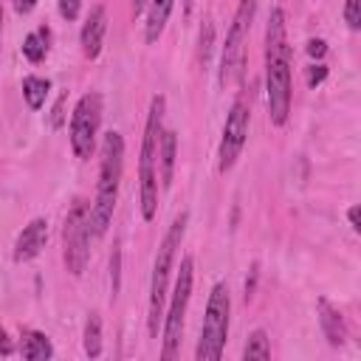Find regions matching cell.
<instances>
[{
  "mask_svg": "<svg viewBox=\"0 0 361 361\" xmlns=\"http://www.w3.org/2000/svg\"><path fill=\"white\" fill-rule=\"evenodd\" d=\"M254 14H257V0H240L237 11L231 17L228 34H226L223 54H220V85L223 87L243 79V71H245V45H248V31H251Z\"/></svg>",
  "mask_w": 361,
  "mask_h": 361,
  "instance_id": "8",
  "label": "cell"
},
{
  "mask_svg": "<svg viewBox=\"0 0 361 361\" xmlns=\"http://www.w3.org/2000/svg\"><path fill=\"white\" fill-rule=\"evenodd\" d=\"M65 104H68V93H59V99L54 102V110H51V127L59 130L65 124Z\"/></svg>",
  "mask_w": 361,
  "mask_h": 361,
  "instance_id": "25",
  "label": "cell"
},
{
  "mask_svg": "<svg viewBox=\"0 0 361 361\" xmlns=\"http://www.w3.org/2000/svg\"><path fill=\"white\" fill-rule=\"evenodd\" d=\"M344 23L350 31L361 28V0H347L344 3Z\"/></svg>",
  "mask_w": 361,
  "mask_h": 361,
  "instance_id": "22",
  "label": "cell"
},
{
  "mask_svg": "<svg viewBox=\"0 0 361 361\" xmlns=\"http://www.w3.org/2000/svg\"><path fill=\"white\" fill-rule=\"evenodd\" d=\"M327 73H330V71H327V65H324V62L310 65V68L305 71V82H307V87H310V90H316V87L327 79Z\"/></svg>",
  "mask_w": 361,
  "mask_h": 361,
  "instance_id": "23",
  "label": "cell"
},
{
  "mask_svg": "<svg viewBox=\"0 0 361 361\" xmlns=\"http://www.w3.org/2000/svg\"><path fill=\"white\" fill-rule=\"evenodd\" d=\"M20 355L25 361H48V358H54V344L42 330L23 327V333H20Z\"/></svg>",
  "mask_w": 361,
  "mask_h": 361,
  "instance_id": "16",
  "label": "cell"
},
{
  "mask_svg": "<svg viewBox=\"0 0 361 361\" xmlns=\"http://www.w3.org/2000/svg\"><path fill=\"white\" fill-rule=\"evenodd\" d=\"M147 8V0H133V17H138Z\"/></svg>",
  "mask_w": 361,
  "mask_h": 361,
  "instance_id": "31",
  "label": "cell"
},
{
  "mask_svg": "<svg viewBox=\"0 0 361 361\" xmlns=\"http://www.w3.org/2000/svg\"><path fill=\"white\" fill-rule=\"evenodd\" d=\"M212 37H214L212 20H203V25H200V65H203V68L209 65V54H212Z\"/></svg>",
  "mask_w": 361,
  "mask_h": 361,
  "instance_id": "21",
  "label": "cell"
},
{
  "mask_svg": "<svg viewBox=\"0 0 361 361\" xmlns=\"http://www.w3.org/2000/svg\"><path fill=\"white\" fill-rule=\"evenodd\" d=\"M48 243V220L45 217H34L28 226H23V231L17 234L14 243V262H31L34 257L42 254Z\"/></svg>",
  "mask_w": 361,
  "mask_h": 361,
  "instance_id": "12",
  "label": "cell"
},
{
  "mask_svg": "<svg viewBox=\"0 0 361 361\" xmlns=\"http://www.w3.org/2000/svg\"><path fill=\"white\" fill-rule=\"evenodd\" d=\"M121 175H124V138H121V133L110 130L102 138L96 197L90 203L93 237H104L110 223H113V212H116V200H118V189H121Z\"/></svg>",
  "mask_w": 361,
  "mask_h": 361,
  "instance_id": "2",
  "label": "cell"
},
{
  "mask_svg": "<svg viewBox=\"0 0 361 361\" xmlns=\"http://www.w3.org/2000/svg\"><path fill=\"white\" fill-rule=\"evenodd\" d=\"M305 51H307V56H313V59H324V54H327V42L322 39V37H313V39H307V45H305Z\"/></svg>",
  "mask_w": 361,
  "mask_h": 361,
  "instance_id": "26",
  "label": "cell"
},
{
  "mask_svg": "<svg viewBox=\"0 0 361 361\" xmlns=\"http://www.w3.org/2000/svg\"><path fill=\"white\" fill-rule=\"evenodd\" d=\"M347 220H350V228H353V231L361 228V226H358V206H350V209H347Z\"/></svg>",
  "mask_w": 361,
  "mask_h": 361,
  "instance_id": "30",
  "label": "cell"
},
{
  "mask_svg": "<svg viewBox=\"0 0 361 361\" xmlns=\"http://www.w3.org/2000/svg\"><path fill=\"white\" fill-rule=\"evenodd\" d=\"M228 316H231L228 285L226 282H214L212 293H209V302H206L200 338H197V347H195V358L197 361H220L223 358L226 338H228Z\"/></svg>",
  "mask_w": 361,
  "mask_h": 361,
  "instance_id": "5",
  "label": "cell"
},
{
  "mask_svg": "<svg viewBox=\"0 0 361 361\" xmlns=\"http://www.w3.org/2000/svg\"><path fill=\"white\" fill-rule=\"evenodd\" d=\"M316 310H319V324H322V333H324L327 344L330 347H341L347 341V324H344L341 310L336 305H330L324 296H319Z\"/></svg>",
  "mask_w": 361,
  "mask_h": 361,
  "instance_id": "13",
  "label": "cell"
},
{
  "mask_svg": "<svg viewBox=\"0 0 361 361\" xmlns=\"http://www.w3.org/2000/svg\"><path fill=\"white\" fill-rule=\"evenodd\" d=\"M85 341V355L87 358H99L102 355V319H99V313L96 310H90L87 313V322H85V336H82Z\"/></svg>",
  "mask_w": 361,
  "mask_h": 361,
  "instance_id": "19",
  "label": "cell"
},
{
  "mask_svg": "<svg viewBox=\"0 0 361 361\" xmlns=\"http://www.w3.org/2000/svg\"><path fill=\"white\" fill-rule=\"evenodd\" d=\"M186 223H189V212L175 214L172 226L166 228L158 251H155V262H152V279H149V305H147V333L149 338H158L161 322H164V305H166V288H169V274L175 265V254L183 243L186 234Z\"/></svg>",
  "mask_w": 361,
  "mask_h": 361,
  "instance_id": "4",
  "label": "cell"
},
{
  "mask_svg": "<svg viewBox=\"0 0 361 361\" xmlns=\"http://www.w3.org/2000/svg\"><path fill=\"white\" fill-rule=\"evenodd\" d=\"M192 282H195V259L186 254L180 259L178 268V279L172 288V299L169 307L164 313V347H161V358L172 361L180 353V338H183V324H186V310H189V299H192Z\"/></svg>",
  "mask_w": 361,
  "mask_h": 361,
  "instance_id": "6",
  "label": "cell"
},
{
  "mask_svg": "<svg viewBox=\"0 0 361 361\" xmlns=\"http://www.w3.org/2000/svg\"><path fill=\"white\" fill-rule=\"evenodd\" d=\"M11 6L17 14H31L37 8V0H11Z\"/></svg>",
  "mask_w": 361,
  "mask_h": 361,
  "instance_id": "29",
  "label": "cell"
},
{
  "mask_svg": "<svg viewBox=\"0 0 361 361\" xmlns=\"http://www.w3.org/2000/svg\"><path fill=\"white\" fill-rule=\"evenodd\" d=\"M164 110L166 99L158 93L149 102L147 124L141 135V158H138V200H141V217L149 223L158 214V144L164 133Z\"/></svg>",
  "mask_w": 361,
  "mask_h": 361,
  "instance_id": "3",
  "label": "cell"
},
{
  "mask_svg": "<svg viewBox=\"0 0 361 361\" xmlns=\"http://www.w3.org/2000/svg\"><path fill=\"white\" fill-rule=\"evenodd\" d=\"M243 358L248 361V358H257V361H268L271 358V338H268V333L265 330H251V336H248V341H245V347H243Z\"/></svg>",
  "mask_w": 361,
  "mask_h": 361,
  "instance_id": "20",
  "label": "cell"
},
{
  "mask_svg": "<svg viewBox=\"0 0 361 361\" xmlns=\"http://www.w3.org/2000/svg\"><path fill=\"white\" fill-rule=\"evenodd\" d=\"M48 90H51V82L42 79V76H34L31 73V76L23 79V99H25V104L31 110H42V104L48 99Z\"/></svg>",
  "mask_w": 361,
  "mask_h": 361,
  "instance_id": "18",
  "label": "cell"
},
{
  "mask_svg": "<svg viewBox=\"0 0 361 361\" xmlns=\"http://www.w3.org/2000/svg\"><path fill=\"white\" fill-rule=\"evenodd\" d=\"M175 158H178V135L175 130H166L161 133V144H158V180L164 189L172 186V178H175Z\"/></svg>",
  "mask_w": 361,
  "mask_h": 361,
  "instance_id": "15",
  "label": "cell"
},
{
  "mask_svg": "<svg viewBox=\"0 0 361 361\" xmlns=\"http://www.w3.org/2000/svg\"><path fill=\"white\" fill-rule=\"evenodd\" d=\"M56 8H59V17L62 20L73 23L79 17V11H82V0H56Z\"/></svg>",
  "mask_w": 361,
  "mask_h": 361,
  "instance_id": "24",
  "label": "cell"
},
{
  "mask_svg": "<svg viewBox=\"0 0 361 361\" xmlns=\"http://www.w3.org/2000/svg\"><path fill=\"white\" fill-rule=\"evenodd\" d=\"M265 99H268V121L274 127H285L290 116L293 82H290V45H288L282 8H271L265 25Z\"/></svg>",
  "mask_w": 361,
  "mask_h": 361,
  "instance_id": "1",
  "label": "cell"
},
{
  "mask_svg": "<svg viewBox=\"0 0 361 361\" xmlns=\"http://www.w3.org/2000/svg\"><path fill=\"white\" fill-rule=\"evenodd\" d=\"M118 265H121V251L118 245L113 248V257H110V285H113V296L118 293Z\"/></svg>",
  "mask_w": 361,
  "mask_h": 361,
  "instance_id": "27",
  "label": "cell"
},
{
  "mask_svg": "<svg viewBox=\"0 0 361 361\" xmlns=\"http://www.w3.org/2000/svg\"><path fill=\"white\" fill-rule=\"evenodd\" d=\"M104 34H107V8L104 6H93L90 14L82 23V31H79V45H82L85 59H96L102 54Z\"/></svg>",
  "mask_w": 361,
  "mask_h": 361,
  "instance_id": "11",
  "label": "cell"
},
{
  "mask_svg": "<svg viewBox=\"0 0 361 361\" xmlns=\"http://www.w3.org/2000/svg\"><path fill=\"white\" fill-rule=\"evenodd\" d=\"M48 51H51V28L48 25H39L37 31H31L25 39H23V56L28 59V62H42L45 56H48Z\"/></svg>",
  "mask_w": 361,
  "mask_h": 361,
  "instance_id": "17",
  "label": "cell"
},
{
  "mask_svg": "<svg viewBox=\"0 0 361 361\" xmlns=\"http://www.w3.org/2000/svg\"><path fill=\"white\" fill-rule=\"evenodd\" d=\"M99 130H102V96L96 90H90V93L79 96V102L73 104V113H71V124H68L71 149L79 161H87L96 152Z\"/></svg>",
  "mask_w": 361,
  "mask_h": 361,
  "instance_id": "9",
  "label": "cell"
},
{
  "mask_svg": "<svg viewBox=\"0 0 361 361\" xmlns=\"http://www.w3.org/2000/svg\"><path fill=\"white\" fill-rule=\"evenodd\" d=\"M11 353H14V341H11L8 330L0 324V355H11Z\"/></svg>",
  "mask_w": 361,
  "mask_h": 361,
  "instance_id": "28",
  "label": "cell"
},
{
  "mask_svg": "<svg viewBox=\"0 0 361 361\" xmlns=\"http://www.w3.org/2000/svg\"><path fill=\"white\" fill-rule=\"evenodd\" d=\"M0 39H3V3H0Z\"/></svg>",
  "mask_w": 361,
  "mask_h": 361,
  "instance_id": "32",
  "label": "cell"
},
{
  "mask_svg": "<svg viewBox=\"0 0 361 361\" xmlns=\"http://www.w3.org/2000/svg\"><path fill=\"white\" fill-rule=\"evenodd\" d=\"M175 8V0H147V23H144V42L155 45L169 23V14Z\"/></svg>",
  "mask_w": 361,
  "mask_h": 361,
  "instance_id": "14",
  "label": "cell"
},
{
  "mask_svg": "<svg viewBox=\"0 0 361 361\" xmlns=\"http://www.w3.org/2000/svg\"><path fill=\"white\" fill-rule=\"evenodd\" d=\"M248 127H251V104L245 99H234V104L226 113L220 149H217V172L220 175H226L237 164V158L248 141Z\"/></svg>",
  "mask_w": 361,
  "mask_h": 361,
  "instance_id": "10",
  "label": "cell"
},
{
  "mask_svg": "<svg viewBox=\"0 0 361 361\" xmlns=\"http://www.w3.org/2000/svg\"><path fill=\"white\" fill-rule=\"evenodd\" d=\"M90 203L73 197L62 226V262L71 276H82L90 259Z\"/></svg>",
  "mask_w": 361,
  "mask_h": 361,
  "instance_id": "7",
  "label": "cell"
}]
</instances>
